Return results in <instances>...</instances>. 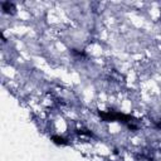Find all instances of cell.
Masks as SVG:
<instances>
[{
  "mask_svg": "<svg viewBox=\"0 0 161 161\" xmlns=\"http://www.w3.org/2000/svg\"><path fill=\"white\" fill-rule=\"evenodd\" d=\"M52 141H53L54 144L57 145H67V140L63 139V137H60V136H53L52 137Z\"/></svg>",
  "mask_w": 161,
  "mask_h": 161,
  "instance_id": "obj_2",
  "label": "cell"
},
{
  "mask_svg": "<svg viewBox=\"0 0 161 161\" xmlns=\"http://www.w3.org/2000/svg\"><path fill=\"white\" fill-rule=\"evenodd\" d=\"M3 10L6 12V13H14L15 8H14V4H13V3L5 1V3H3Z\"/></svg>",
  "mask_w": 161,
  "mask_h": 161,
  "instance_id": "obj_1",
  "label": "cell"
},
{
  "mask_svg": "<svg viewBox=\"0 0 161 161\" xmlns=\"http://www.w3.org/2000/svg\"><path fill=\"white\" fill-rule=\"evenodd\" d=\"M156 126H157L159 129H161V121H159V122H157V125H156Z\"/></svg>",
  "mask_w": 161,
  "mask_h": 161,
  "instance_id": "obj_3",
  "label": "cell"
}]
</instances>
